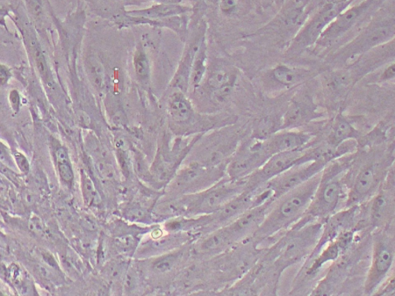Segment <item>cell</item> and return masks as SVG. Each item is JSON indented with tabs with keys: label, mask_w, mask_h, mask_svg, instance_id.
I'll return each instance as SVG.
<instances>
[{
	"label": "cell",
	"mask_w": 395,
	"mask_h": 296,
	"mask_svg": "<svg viewBox=\"0 0 395 296\" xmlns=\"http://www.w3.org/2000/svg\"><path fill=\"white\" fill-rule=\"evenodd\" d=\"M55 155L61 178L67 183L73 182L74 171L72 169L68 150L62 147L57 148Z\"/></svg>",
	"instance_id": "cell-26"
},
{
	"label": "cell",
	"mask_w": 395,
	"mask_h": 296,
	"mask_svg": "<svg viewBox=\"0 0 395 296\" xmlns=\"http://www.w3.org/2000/svg\"><path fill=\"white\" fill-rule=\"evenodd\" d=\"M82 190L86 205L99 204L100 200L99 194L91 179L84 171H82Z\"/></svg>",
	"instance_id": "cell-28"
},
{
	"label": "cell",
	"mask_w": 395,
	"mask_h": 296,
	"mask_svg": "<svg viewBox=\"0 0 395 296\" xmlns=\"http://www.w3.org/2000/svg\"><path fill=\"white\" fill-rule=\"evenodd\" d=\"M330 162L318 160L293 166L263 186L272 192V199L275 200L319 174Z\"/></svg>",
	"instance_id": "cell-12"
},
{
	"label": "cell",
	"mask_w": 395,
	"mask_h": 296,
	"mask_svg": "<svg viewBox=\"0 0 395 296\" xmlns=\"http://www.w3.org/2000/svg\"><path fill=\"white\" fill-rule=\"evenodd\" d=\"M351 0L341 3H328L314 14L293 39L289 52L297 53L317 43L323 32L341 13L347 9Z\"/></svg>",
	"instance_id": "cell-8"
},
{
	"label": "cell",
	"mask_w": 395,
	"mask_h": 296,
	"mask_svg": "<svg viewBox=\"0 0 395 296\" xmlns=\"http://www.w3.org/2000/svg\"><path fill=\"white\" fill-rule=\"evenodd\" d=\"M208 69L209 68H208L207 43L206 40L199 47L192 63L189 86H192L193 91L198 89L203 84Z\"/></svg>",
	"instance_id": "cell-25"
},
{
	"label": "cell",
	"mask_w": 395,
	"mask_h": 296,
	"mask_svg": "<svg viewBox=\"0 0 395 296\" xmlns=\"http://www.w3.org/2000/svg\"><path fill=\"white\" fill-rule=\"evenodd\" d=\"M162 235V232L160 229L155 230V232L153 233V236L155 238V240H157V238H160Z\"/></svg>",
	"instance_id": "cell-44"
},
{
	"label": "cell",
	"mask_w": 395,
	"mask_h": 296,
	"mask_svg": "<svg viewBox=\"0 0 395 296\" xmlns=\"http://www.w3.org/2000/svg\"><path fill=\"white\" fill-rule=\"evenodd\" d=\"M272 201L248 209L231 223L224 226L234 245L250 241L267 216Z\"/></svg>",
	"instance_id": "cell-14"
},
{
	"label": "cell",
	"mask_w": 395,
	"mask_h": 296,
	"mask_svg": "<svg viewBox=\"0 0 395 296\" xmlns=\"http://www.w3.org/2000/svg\"><path fill=\"white\" fill-rule=\"evenodd\" d=\"M395 78V63L390 65L389 68H387L382 76V79L383 81H390V79Z\"/></svg>",
	"instance_id": "cell-40"
},
{
	"label": "cell",
	"mask_w": 395,
	"mask_h": 296,
	"mask_svg": "<svg viewBox=\"0 0 395 296\" xmlns=\"http://www.w3.org/2000/svg\"><path fill=\"white\" fill-rule=\"evenodd\" d=\"M314 136L297 129H284L263 140L268 153L274 155L289 151L304 150L313 146Z\"/></svg>",
	"instance_id": "cell-16"
},
{
	"label": "cell",
	"mask_w": 395,
	"mask_h": 296,
	"mask_svg": "<svg viewBox=\"0 0 395 296\" xmlns=\"http://www.w3.org/2000/svg\"><path fill=\"white\" fill-rule=\"evenodd\" d=\"M322 116L311 98L300 93L294 96L287 105L281 118V130L298 129Z\"/></svg>",
	"instance_id": "cell-17"
},
{
	"label": "cell",
	"mask_w": 395,
	"mask_h": 296,
	"mask_svg": "<svg viewBox=\"0 0 395 296\" xmlns=\"http://www.w3.org/2000/svg\"><path fill=\"white\" fill-rule=\"evenodd\" d=\"M373 0H365L360 4L343 10L328 25L317 43L323 47H327L342 37L357 23L363 14L368 10Z\"/></svg>",
	"instance_id": "cell-18"
},
{
	"label": "cell",
	"mask_w": 395,
	"mask_h": 296,
	"mask_svg": "<svg viewBox=\"0 0 395 296\" xmlns=\"http://www.w3.org/2000/svg\"><path fill=\"white\" fill-rule=\"evenodd\" d=\"M330 162L322 172L317 192L304 217L296 224L300 227L314 221H325L336 213L344 196L343 174L347 166Z\"/></svg>",
	"instance_id": "cell-4"
},
{
	"label": "cell",
	"mask_w": 395,
	"mask_h": 296,
	"mask_svg": "<svg viewBox=\"0 0 395 296\" xmlns=\"http://www.w3.org/2000/svg\"><path fill=\"white\" fill-rule=\"evenodd\" d=\"M395 260V245L389 236L380 230L373 245L370 269L364 283V293L375 294L382 287L393 267Z\"/></svg>",
	"instance_id": "cell-7"
},
{
	"label": "cell",
	"mask_w": 395,
	"mask_h": 296,
	"mask_svg": "<svg viewBox=\"0 0 395 296\" xmlns=\"http://www.w3.org/2000/svg\"><path fill=\"white\" fill-rule=\"evenodd\" d=\"M134 241L132 236H125L117 238L116 242L119 248L125 250L132 247Z\"/></svg>",
	"instance_id": "cell-37"
},
{
	"label": "cell",
	"mask_w": 395,
	"mask_h": 296,
	"mask_svg": "<svg viewBox=\"0 0 395 296\" xmlns=\"http://www.w3.org/2000/svg\"><path fill=\"white\" fill-rule=\"evenodd\" d=\"M382 186L395 198V162L387 170Z\"/></svg>",
	"instance_id": "cell-32"
},
{
	"label": "cell",
	"mask_w": 395,
	"mask_h": 296,
	"mask_svg": "<svg viewBox=\"0 0 395 296\" xmlns=\"http://www.w3.org/2000/svg\"><path fill=\"white\" fill-rule=\"evenodd\" d=\"M42 256H44L45 261L49 265L54 266V267H55V265H56L55 260L54 259L52 256L49 254V252H47V254H45V255H42Z\"/></svg>",
	"instance_id": "cell-43"
},
{
	"label": "cell",
	"mask_w": 395,
	"mask_h": 296,
	"mask_svg": "<svg viewBox=\"0 0 395 296\" xmlns=\"http://www.w3.org/2000/svg\"><path fill=\"white\" fill-rule=\"evenodd\" d=\"M307 149L289 151L271 156L260 169L246 179V190L255 191L281 175L293 166L304 164L302 157Z\"/></svg>",
	"instance_id": "cell-13"
},
{
	"label": "cell",
	"mask_w": 395,
	"mask_h": 296,
	"mask_svg": "<svg viewBox=\"0 0 395 296\" xmlns=\"http://www.w3.org/2000/svg\"><path fill=\"white\" fill-rule=\"evenodd\" d=\"M322 172L272 201L262 225L250 240L257 248L268 241L276 240L304 217L318 190Z\"/></svg>",
	"instance_id": "cell-1"
},
{
	"label": "cell",
	"mask_w": 395,
	"mask_h": 296,
	"mask_svg": "<svg viewBox=\"0 0 395 296\" xmlns=\"http://www.w3.org/2000/svg\"><path fill=\"white\" fill-rule=\"evenodd\" d=\"M30 228L32 232L35 234L38 235H42L45 234V226L38 218L34 217L31 220Z\"/></svg>",
	"instance_id": "cell-35"
},
{
	"label": "cell",
	"mask_w": 395,
	"mask_h": 296,
	"mask_svg": "<svg viewBox=\"0 0 395 296\" xmlns=\"http://www.w3.org/2000/svg\"><path fill=\"white\" fill-rule=\"evenodd\" d=\"M206 40V31L203 27L196 33L190 45L186 49L180 67L174 81L178 90L186 93L190 84V75L194 59L202 43Z\"/></svg>",
	"instance_id": "cell-20"
},
{
	"label": "cell",
	"mask_w": 395,
	"mask_h": 296,
	"mask_svg": "<svg viewBox=\"0 0 395 296\" xmlns=\"http://www.w3.org/2000/svg\"><path fill=\"white\" fill-rule=\"evenodd\" d=\"M357 130L342 115H339L333 122L327 138V146L339 149L343 143L357 138Z\"/></svg>",
	"instance_id": "cell-23"
},
{
	"label": "cell",
	"mask_w": 395,
	"mask_h": 296,
	"mask_svg": "<svg viewBox=\"0 0 395 296\" xmlns=\"http://www.w3.org/2000/svg\"><path fill=\"white\" fill-rule=\"evenodd\" d=\"M246 183V180H234L226 176L210 189L181 196L172 205V212L186 218L212 215L245 191Z\"/></svg>",
	"instance_id": "cell-3"
},
{
	"label": "cell",
	"mask_w": 395,
	"mask_h": 296,
	"mask_svg": "<svg viewBox=\"0 0 395 296\" xmlns=\"http://www.w3.org/2000/svg\"><path fill=\"white\" fill-rule=\"evenodd\" d=\"M15 160L20 171L27 173L30 170V164L27 161L26 157L20 153L15 154Z\"/></svg>",
	"instance_id": "cell-36"
},
{
	"label": "cell",
	"mask_w": 395,
	"mask_h": 296,
	"mask_svg": "<svg viewBox=\"0 0 395 296\" xmlns=\"http://www.w3.org/2000/svg\"><path fill=\"white\" fill-rule=\"evenodd\" d=\"M238 74L231 66L226 64H217L213 68L208 69L203 83L209 91L213 102L222 104L231 97L235 88Z\"/></svg>",
	"instance_id": "cell-15"
},
{
	"label": "cell",
	"mask_w": 395,
	"mask_h": 296,
	"mask_svg": "<svg viewBox=\"0 0 395 296\" xmlns=\"http://www.w3.org/2000/svg\"><path fill=\"white\" fill-rule=\"evenodd\" d=\"M26 8L36 20H40L44 16V8L40 0H25Z\"/></svg>",
	"instance_id": "cell-31"
},
{
	"label": "cell",
	"mask_w": 395,
	"mask_h": 296,
	"mask_svg": "<svg viewBox=\"0 0 395 296\" xmlns=\"http://www.w3.org/2000/svg\"><path fill=\"white\" fill-rule=\"evenodd\" d=\"M201 137L192 149L189 162H196L210 167L227 166L238 148L240 134L229 130H219L210 137Z\"/></svg>",
	"instance_id": "cell-5"
},
{
	"label": "cell",
	"mask_w": 395,
	"mask_h": 296,
	"mask_svg": "<svg viewBox=\"0 0 395 296\" xmlns=\"http://www.w3.org/2000/svg\"><path fill=\"white\" fill-rule=\"evenodd\" d=\"M129 215H130V217L132 219H138L142 217V216L144 215V212L140 208H134L129 211Z\"/></svg>",
	"instance_id": "cell-41"
},
{
	"label": "cell",
	"mask_w": 395,
	"mask_h": 296,
	"mask_svg": "<svg viewBox=\"0 0 395 296\" xmlns=\"http://www.w3.org/2000/svg\"><path fill=\"white\" fill-rule=\"evenodd\" d=\"M168 112L171 120L184 127L187 134H204L213 128L210 118L200 116L183 91L178 90L170 96Z\"/></svg>",
	"instance_id": "cell-10"
},
{
	"label": "cell",
	"mask_w": 395,
	"mask_h": 296,
	"mask_svg": "<svg viewBox=\"0 0 395 296\" xmlns=\"http://www.w3.org/2000/svg\"><path fill=\"white\" fill-rule=\"evenodd\" d=\"M394 213L395 198L382 185L371 201V226L379 230L383 228L392 221Z\"/></svg>",
	"instance_id": "cell-19"
},
{
	"label": "cell",
	"mask_w": 395,
	"mask_h": 296,
	"mask_svg": "<svg viewBox=\"0 0 395 296\" xmlns=\"http://www.w3.org/2000/svg\"><path fill=\"white\" fill-rule=\"evenodd\" d=\"M11 77V73L8 68L2 64L0 67V79H1V84L4 85L9 81Z\"/></svg>",
	"instance_id": "cell-39"
},
{
	"label": "cell",
	"mask_w": 395,
	"mask_h": 296,
	"mask_svg": "<svg viewBox=\"0 0 395 296\" xmlns=\"http://www.w3.org/2000/svg\"><path fill=\"white\" fill-rule=\"evenodd\" d=\"M87 70L91 81L98 90L104 85V71L102 64L95 57H91L87 62Z\"/></svg>",
	"instance_id": "cell-27"
},
{
	"label": "cell",
	"mask_w": 395,
	"mask_h": 296,
	"mask_svg": "<svg viewBox=\"0 0 395 296\" xmlns=\"http://www.w3.org/2000/svg\"><path fill=\"white\" fill-rule=\"evenodd\" d=\"M324 223L314 221L299 228L293 227L265 249L262 258L271 264L278 279L285 270L303 260L306 261L311 256L320 240Z\"/></svg>",
	"instance_id": "cell-2"
},
{
	"label": "cell",
	"mask_w": 395,
	"mask_h": 296,
	"mask_svg": "<svg viewBox=\"0 0 395 296\" xmlns=\"http://www.w3.org/2000/svg\"><path fill=\"white\" fill-rule=\"evenodd\" d=\"M226 176V166L210 167L196 162H189L178 173L173 187L179 196H187L210 189Z\"/></svg>",
	"instance_id": "cell-6"
},
{
	"label": "cell",
	"mask_w": 395,
	"mask_h": 296,
	"mask_svg": "<svg viewBox=\"0 0 395 296\" xmlns=\"http://www.w3.org/2000/svg\"><path fill=\"white\" fill-rule=\"evenodd\" d=\"M31 46L36 66H37L40 75L42 79H45V81H47L48 78V67L45 56L41 52L37 42L31 41Z\"/></svg>",
	"instance_id": "cell-30"
},
{
	"label": "cell",
	"mask_w": 395,
	"mask_h": 296,
	"mask_svg": "<svg viewBox=\"0 0 395 296\" xmlns=\"http://www.w3.org/2000/svg\"><path fill=\"white\" fill-rule=\"evenodd\" d=\"M9 99L13 109L17 112L20 109V97L19 92L16 90L11 91L10 93Z\"/></svg>",
	"instance_id": "cell-38"
},
{
	"label": "cell",
	"mask_w": 395,
	"mask_h": 296,
	"mask_svg": "<svg viewBox=\"0 0 395 296\" xmlns=\"http://www.w3.org/2000/svg\"><path fill=\"white\" fill-rule=\"evenodd\" d=\"M220 10L227 16H233L240 9L239 0H219Z\"/></svg>",
	"instance_id": "cell-33"
},
{
	"label": "cell",
	"mask_w": 395,
	"mask_h": 296,
	"mask_svg": "<svg viewBox=\"0 0 395 296\" xmlns=\"http://www.w3.org/2000/svg\"><path fill=\"white\" fill-rule=\"evenodd\" d=\"M148 1H155L162 4H182L184 0H148Z\"/></svg>",
	"instance_id": "cell-42"
},
{
	"label": "cell",
	"mask_w": 395,
	"mask_h": 296,
	"mask_svg": "<svg viewBox=\"0 0 395 296\" xmlns=\"http://www.w3.org/2000/svg\"><path fill=\"white\" fill-rule=\"evenodd\" d=\"M97 169L100 176L105 180H111L116 178V171L112 165L103 162H98Z\"/></svg>",
	"instance_id": "cell-34"
},
{
	"label": "cell",
	"mask_w": 395,
	"mask_h": 296,
	"mask_svg": "<svg viewBox=\"0 0 395 296\" xmlns=\"http://www.w3.org/2000/svg\"><path fill=\"white\" fill-rule=\"evenodd\" d=\"M308 75L307 71L287 64H279L270 72L272 82L280 88L289 89L304 82Z\"/></svg>",
	"instance_id": "cell-21"
},
{
	"label": "cell",
	"mask_w": 395,
	"mask_h": 296,
	"mask_svg": "<svg viewBox=\"0 0 395 296\" xmlns=\"http://www.w3.org/2000/svg\"><path fill=\"white\" fill-rule=\"evenodd\" d=\"M271 156L263 141L254 138L241 142L226 166V176L234 180H246L268 162Z\"/></svg>",
	"instance_id": "cell-9"
},
{
	"label": "cell",
	"mask_w": 395,
	"mask_h": 296,
	"mask_svg": "<svg viewBox=\"0 0 395 296\" xmlns=\"http://www.w3.org/2000/svg\"><path fill=\"white\" fill-rule=\"evenodd\" d=\"M135 74L140 79H146L149 77L150 66L148 57L143 50H137L134 56Z\"/></svg>",
	"instance_id": "cell-29"
},
{
	"label": "cell",
	"mask_w": 395,
	"mask_h": 296,
	"mask_svg": "<svg viewBox=\"0 0 395 296\" xmlns=\"http://www.w3.org/2000/svg\"><path fill=\"white\" fill-rule=\"evenodd\" d=\"M389 167L380 163H371L359 170L348 192L346 206L357 207L375 196L382 185Z\"/></svg>",
	"instance_id": "cell-11"
},
{
	"label": "cell",
	"mask_w": 395,
	"mask_h": 296,
	"mask_svg": "<svg viewBox=\"0 0 395 296\" xmlns=\"http://www.w3.org/2000/svg\"><path fill=\"white\" fill-rule=\"evenodd\" d=\"M190 11V7L183 4L157 3L145 10L129 12V14L134 17L146 18L161 22L165 19L183 16Z\"/></svg>",
	"instance_id": "cell-22"
},
{
	"label": "cell",
	"mask_w": 395,
	"mask_h": 296,
	"mask_svg": "<svg viewBox=\"0 0 395 296\" xmlns=\"http://www.w3.org/2000/svg\"><path fill=\"white\" fill-rule=\"evenodd\" d=\"M394 37L395 23L380 25L365 33L356 42L355 47L358 48V52H365V50L382 45Z\"/></svg>",
	"instance_id": "cell-24"
}]
</instances>
